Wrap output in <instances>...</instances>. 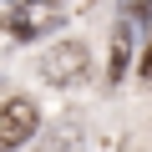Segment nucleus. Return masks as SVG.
I'll return each instance as SVG.
<instances>
[{
  "instance_id": "20e7f679",
  "label": "nucleus",
  "mask_w": 152,
  "mask_h": 152,
  "mask_svg": "<svg viewBox=\"0 0 152 152\" xmlns=\"http://www.w3.org/2000/svg\"><path fill=\"white\" fill-rule=\"evenodd\" d=\"M122 71H127V31H122L117 46H112V81H122Z\"/></svg>"
},
{
  "instance_id": "39448f33",
  "label": "nucleus",
  "mask_w": 152,
  "mask_h": 152,
  "mask_svg": "<svg viewBox=\"0 0 152 152\" xmlns=\"http://www.w3.org/2000/svg\"><path fill=\"white\" fill-rule=\"evenodd\" d=\"M142 81L152 86V41H147V51H142Z\"/></svg>"
},
{
  "instance_id": "f257e3e1",
  "label": "nucleus",
  "mask_w": 152,
  "mask_h": 152,
  "mask_svg": "<svg viewBox=\"0 0 152 152\" xmlns=\"http://www.w3.org/2000/svg\"><path fill=\"white\" fill-rule=\"evenodd\" d=\"M61 20H66V5H61V0H20V5L5 15V31L15 41H36L46 31H56Z\"/></svg>"
},
{
  "instance_id": "f03ea898",
  "label": "nucleus",
  "mask_w": 152,
  "mask_h": 152,
  "mask_svg": "<svg viewBox=\"0 0 152 152\" xmlns=\"http://www.w3.org/2000/svg\"><path fill=\"white\" fill-rule=\"evenodd\" d=\"M86 66H91V56H86L81 41H56V46L41 56V76H46L51 86H71V81H81Z\"/></svg>"
},
{
  "instance_id": "7ed1b4c3",
  "label": "nucleus",
  "mask_w": 152,
  "mask_h": 152,
  "mask_svg": "<svg viewBox=\"0 0 152 152\" xmlns=\"http://www.w3.org/2000/svg\"><path fill=\"white\" fill-rule=\"evenodd\" d=\"M36 122H41L36 102H26V96H5V102H0V147H20V142H31V137H36Z\"/></svg>"
}]
</instances>
